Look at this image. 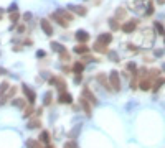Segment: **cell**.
Here are the masks:
<instances>
[{
  "mask_svg": "<svg viewBox=\"0 0 165 148\" xmlns=\"http://www.w3.org/2000/svg\"><path fill=\"white\" fill-rule=\"evenodd\" d=\"M81 97H84L87 102H89L91 105H97V97L93 94V91L91 89H87V87H84L83 89V94H81Z\"/></svg>",
  "mask_w": 165,
  "mask_h": 148,
  "instance_id": "3957f363",
  "label": "cell"
},
{
  "mask_svg": "<svg viewBox=\"0 0 165 148\" xmlns=\"http://www.w3.org/2000/svg\"><path fill=\"white\" fill-rule=\"evenodd\" d=\"M73 51H75L76 54H87V53H89V46H86V43H78L73 48Z\"/></svg>",
  "mask_w": 165,
  "mask_h": 148,
  "instance_id": "8fae6325",
  "label": "cell"
},
{
  "mask_svg": "<svg viewBox=\"0 0 165 148\" xmlns=\"http://www.w3.org/2000/svg\"><path fill=\"white\" fill-rule=\"evenodd\" d=\"M40 26H41V30L45 31V35H46V36H53V26H51V23L48 22L46 18L40 20Z\"/></svg>",
  "mask_w": 165,
  "mask_h": 148,
  "instance_id": "8992f818",
  "label": "cell"
},
{
  "mask_svg": "<svg viewBox=\"0 0 165 148\" xmlns=\"http://www.w3.org/2000/svg\"><path fill=\"white\" fill-rule=\"evenodd\" d=\"M68 10L73 12V13H76V15H79V17H86L87 15V8L83 7V5H69Z\"/></svg>",
  "mask_w": 165,
  "mask_h": 148,
  "instance_id": "277c9868",
  "label": "cell"
},
{
  "mask_svg": "<svg viewBox=\"0 0 165 148\" xmlns=\"http://www.w3.org/2000/svg\"><path fill=\"white\" fill-rule=\"evenodd\" d=\"M41 127V120H40V117H33V119H30L27 123V128H30V130H35V128H40Z\"/></svg>",
  "mask_w": 165,
  "mask_h": 148,
  "instance_id": "7c38bea8",
  "label": "cell"
},
{
  "mask_svg": "<svg viewBox=\"0 0 165 148\" xmlns=\"http://www.w3.org/2000/svg\"><path fill=\"white\" fill-rule=\"evenodd\" d=\"M18 18H20L18 12H13V13H10V22H12V25H15L17 22H18Z\"/></svg>",
  "mask_w": 165,
  "mask_h": 148,
  "instance_id": "d6a6232c",
  "label": "cell"
},
{
  "mask_svg": "<svg viewBox=\"0 0 165 148\" xmlns=\"http://www.w3.org/2000/svg\"><path fill=\"white\" fill-rule=\"evenodd\" d=\"M79 132H81V127L78 125V127H75V130H71V132L68 133V137H69L71 140H75L76 137H78V133H79Z\"/></svg>",
  "mask_w": 165,
  "mask_h": 148,
  "instance_id": "f1b7e54d",
  "label": "cell"
},
{
  "mask_svg": "<svg viewBox=\"0 0 165 148\" xmlns=\"http://www.w3.org/2000/svg\"><path fill=\"white\" fill-rule=\"evenodd\" d=\"M50 46H51V49H53L55 53H58V54H59V53H63V51H65V49H66V48L63 46L61 43H56V41H53V43H51Z\"/></svg>",
  "mask_w": 165,
  "mask_h": 148,
  "instance_id": "d4e9b609",
  "label": "cell"
},
{
  "mask_svg": "<svg viewBox=\"0 0 165 148\" xmlns=\"http://www.w3.org/2000/svg\"><path fill=\"white\" fill-rule=\"evenodd\" d=\"M73 81H75L76 86H79V84L83 82V74H75V79H73Z\"/></svg>",
  "mask_w": 165,
  "mask_h": 148,
  "instance_id": "e575fe53",
  "label": "cell"
},
{
  "mask_svg": "<svg viewBox=\"0 0 165 148\" xmlns=\"http://www.w3.org/2000/svg\"><path fill=\"white\" fill-rule=\"evenodd\" d=\"M58 102L59 104H73V96L69 92H61L58 96Z\"/></svg>",
  "mask_w": 165,
  "mask_h": 148,
  "instance_id": "30bf717a",
  "label": "cell"
},
{
  "mask_svg": "<svg viewBox=\"0 0 165 148\" xmlns=\"http://www.w3.org/2000/svg\"><path fill=\"white\" fill-rule=\"evenodd\" d=\"M65 148H79L78 143H76V140H69V142L65 143Z\"/></svg>",
  "mask_w": 165,
  "mask_h": 148,
  "instance_id": "836d02e7",
  "label": "cell"
},
{
  "mask_svg": "<svg viewBox=\"0 0 165 148\" xmlns=\"http://www.w3.org/2000/svg\"><path fill=\"white\" fill-rule=\"evenodd\" d=\"M97 41L107 46V45H109L111 41H112V35H111V33H101L99 36H97Z\"/></svg>",
  "mask_w": 165,
  "mask_h": 148,
  "instance_id": "9a60e30c",
  "label": "cell"
},
{
  "mask_svg": "<svg viewBox=\"0 0 165 148\" xmlns=\"http://www.w3.org/2000/svg\"><path fill=\"white\" fill-rule=\"evenodd\" d=\"M0 18H2V10H0Z\"/></svg>",
  "mask_w": 165,
  "mask_h": 148,
  "instance_id": "c3c4849f",
  "label": "cell"
},
{
  "mask_svg": "<svg viewBox=\"0 0 165 148\" xmlns=\"http://www.w3.org/2000/svg\"><path fill=\"white\" fill-rule=\"evenodd\" d=\"M18 31H20V33H23V31H25V26H23V25H22V26H18Z\"/></svg>",
  "mask_w": 165,
  "mask_h": 148,
  "instance_id": "f6af8a7d",
  "label": "cell"
},
{
  "mask_svg": "<svg viewBox=\"0 0 165 148\" xmlns=\"http://www.w3.org/2000/svg\"><path fill=\"white\" fill-rule=\"evenodd\" d=\"M10 89V84L8 81H3V82H0V97H3L7 94V91Z\"/></svg>",
  "mask_w": 165,
  "mask_h": 148,
  "instance_id": "cb8c5ba5",
  "label": "cell"
},
{
  "mask_svg": "<svg viewBox=\"0 0 165 148\" xmlns=\"http://www.w3.org/2000/svg\"><path fill=\"white\" fill-rule=\"evenodd\" d=\"M107 54H109V59H111V61H114V63L119 61V59H117V53H116V51H109Z\"/></svg>",
  "mask_w": 165,
  "mask_h": 148,
  "instance_id": "8d00e7d4",
  "label": "cell"
},
{
  "mask_svg": "<svg viewBox=\"0 0 165 148\" xmlns=\"http://www.w3.org/2000/svg\"><path fill=\"white\" fill-rule=\"evenodd\" d=\"M22 91H23V94H25V97H27L28 104H30V105H33L35 102H36V94H35V91L31 89L30 86H27V84H23V86H22Z\"/></svg>",
  "mask_w": 165,
  "mask_h": 148,
  "instance_id": "6da1fadb",
  "label": "cell"
},
{
  "mask_svg": "<svg viewBox=\"0 0 165 148\" xmlns=\"http://www.w3.org/2000/svg\"><path fill=\"white\" fill-rule=\"evenodd\" d=\"M162 71H163V72H165V64H163V66H162Z\"/></svg>",
  "mask_w": 165,
  "mask_h": 148,
  "instance_id": "7dc6e473",
  "label": "cell"
},
{
  "mask_svg": "<svg viewBox=\"0 0 165 148\" xmlns=\"http://www.w3.org/2000/svg\"><path fill=\"white\" fill-rule=\"evenodd\" d=\"M12 104H13V107H17V109H25L27 107V100H25V99H20V97L15 99Z\"/></svg>",
  "mask_w": 165,
  "mask_h": 148,
  "instance_id": "603a6c76",
  "label": "cell"
},
{
  "mask_svg": "<svg viewBox=\"0 0 165 148\" xmlns=\"http://www.w3.org/2000/svg\"><path fill=\"white\" fill-rule=\"evenodd\" d=\"M154 28H155V31H157L159 35H165V28H163V25H162V23L157 22L155 25H154Z\"/></svg>",
  "mask_w": 165,
  "mask_h": 148,
  "instance_id": "4dcf8cb0",
  "label": "cell"
},
{
  "mask_svg": "<svg viewBox=\"0 0 165 148\" xmlns=\"http://www.w3.org/2000/svg\"><path fill=\"white\" fill-rule=\"evenodd\" d=\"M59 59H61V61H69V59H71V56H69V53L65 49L63 53H59Z\"/></svg>",
  "mask_w": 165,
  "mask_h": 148,
  "instance_id": "1f68e13d",
  "label": "cell"
},
{
  "mask_svg": "<svg viewBox=\"0 0 165 148\" xmlns=\"http://www.w3.org/2000/svg\"><path fill=\"white\" fill-rule=\"evenodd\" d=\"M75 38L78 40V43H87L89 41V33L86 30H78L75 33Z\"/></svg>",
  "mask_w": 165,
  "mask_h": 148,
  "instance_id": "52a82bcc",
  "label": "cell"
},
{
  "mask_svg": "<svg viewBox=\"0 0 165 148\" xmlns=\"http://www.w3.org/2000/svg\"><path fill=\"white\" fill-rule=\"evenodd\" d=\"M154 13V3L149 2V7H147V12H145V17H150Z\"/></svg>",
  "mask_w": 165,
  "mask_h": 148,
  "instance_id": "d590c367",
  "label": "cell"
},
{
  "mask_svg": "<svg viewBox=\"0 0 165 148\" xmlns=\"http://www.w3.org/2000/svg\"><path fill=\"white\" fill-rule=\"evenodd\" d=\"M116 17H117V18H124V17H125V10L124 8L117 10V12H116Z\"/></svg>",
  "mask_w": 165,
  "mask_h": 148,
  "instance_id": "74e56055",
  "label": "cell"
},
{
  "mask_svg": "<svg viewBox=\"0 0 165 148\" xmlns=\"http://www.w3.org/2000/svg\"><path fill=\"white\" fill-rule=\"evenodd\" d=\"M93 51H96V53H101V54H107V46L106 45H103V43H99V41H96V43L93 45Z\"/></svg>",
  "mask_w": 165,
  "mask_h": 148,
  "instance_id": "5bb4252c",
  "label": "cell"
},
{
  "mask_svg": "<svg viewBox=\"0 0 165 148\" xmlns=\"http://www.w3.org/2000/svg\"><path fill=\"white\" fill-rule=\"evenodd\" d=\"M53 87H56L58 89V92L61 94V92H66V81H65V77H61V76H58V79H56V84Z\"/></svg>",
  "mask_w": 165,
  "mask_h": 148,
  "instance_id": "9c48e42d",
  "label": "cell"
},
{
  "mask_svg": "<svg viewBox=\"0 0 165 148\" xmlns=\"http://www.w3.org/2000/svg\"><path fill=\"white\" fill-rule=\"evenodd\" d=\"M109 84H111L112 91H121V77H119L117 71H111V74H109Z\"/></svg>",
  "mask_w": 165,
  "mask_h": 148,
  "instance_id": "7a4b0ae2",
  "label": "cell"
},
{
  "mask_svg": "<svg viewBox=\"0 0 165 148\" xmlns=\"http://www.w3.org/2000/svg\"><path fill=\"white\" fill-rule=\"evenodd\" d=\"M79 105L83 107V110H84V114H86V117H91V104L86 100L84 97L79 99Z\"/></svg>",
  "mask_w": 165,
  "mask_h": 148,
  "instance_id": "4fadbf2b",
  "label": "cell"
},
{
  "mask_svg": "<svg viewBox=\"0 0 165 148\" xmlns=\"http://www.w3.org/2000/svg\"><path fill=\"white\" fill-rule=\"evenodd\" d=\"M50 17H51V20H55V22L59 25V26H68V25H69V23L66 22L65 18H63V17H59V15H58V13H56V12H53V13H51Z\"/></svg>",
  "mask_w": 165,
  "mask_h": 148,
  "instance_id": "e0dca14e",
  "label": "cell"
},
{
  "mask_svg": "<svg viewBox=\"0 0 165 148\" xmlns=\"http://www.w3.org/2000/svg\"><path fill=\"white\" fill-rule=\"evenodd\" d=\"M33 114H35V109H33V105H30V104H28V107H25V109H23V117H25V119H30Z\"/></svg>",
  "mask_w": 165,
  "mask_h": 148,
  "instance_id": "484cf974",
  "label": "cell"
},
{
  "mask_svg": "<svg viewBox=\"0 0 165 148\" xmlns=\"http://www.w3.org/2000/svg\"><path fill=\"white\" fill-rule=\"evenodd\" d=\"M51 99H53V92L48 91V92L45 94V97H43V105H50L51 104Z\"/></svg>",
  "mask_w": 165,
  "mask_h": 148,
  "instance_id": "83f0119b",
  "label": "cell"
},
{
  "mask_svg": "<svg viewBox=\"0 0 165 148\" xmlns=\"http://www.w3.org/2000/svg\"><path fill=\"white\" fill-rule=\"evenodd\" d=\"M135 26H137V20H129V22H125L121 26V30L124 31V33H132V31L135 30Z\"/></svg>",
  "mask_w": 165,
  "mask_h": 148,
  "instance_id": "ba28073f",
  "label": "cell"
},
{
  "mask_svg": "<svg viewBox=\"0 0 165 148\" xmlns=\"http://www.w3.org/2000/svg\"><path fill=\"white\" fill-rule=\"evenodd\" d=\"M150 87H152V81L149 77H145V79H142L139 82V89H142V91H150Z\"/></svg>",
  "mask_w": 165,
  "mask_h": 148,
  "instance_id": "d6986e66",
  "label": "cell"
},
{
  "mask_svg": "<svg viewBox=\"0 0 165 148\" xmlns=\"http://www.w3.org/2000/svg\"><path fill=\"white\" fill-rule=\"evenodd\" d=\"M157 2H159V5H163V3H165V0H157Z\"/></svg>",
  "mask_w": 165,
  "mask_h": 148,
  "instance_id": "bcb514c9",
  "label": "cell"
},
{
  "mask_svg": "<svg viewBox=\"0 0 165 148\" xmlns=\"http://www.w3.org/2000/svg\"><path fill=\"white\" fill-rule=\"evenodd\" d=\"M40 140L41 143H45V145H50V132H46V130H43V132L40 133Z\"/></svg>",
  "mask_w": 165,
  "mask_h": 148,
  "instance_id": "7402d4cb",
  "label": "cell"
},
{
  "mask_svg": "<svg viewBox=\"0 0 165 148\" xmlns=\"http://www.w3.org/2000/svg\"><path fill=\"white\" fill-rule=\"evenodd\" d=\"M23 20H25V22L31 20V13H25V15H23Z\"/></svg>",
  "mask_w": 165,
  "mask_h": 148,
  "instance_id": "7bdbcfd3",
  "label": "cell"
},
{
  "mask_svg": "<svg viewBox=\"0 0 165 148\" xmlns=\"http://www.w3.org/2000/svg\"><path fill=\"white\" fill-rule=\"evenodd\" d=\"M13 51H17V53L22 51V46H13Z\"/></svg>",
  "mask_w": 165,
  "mask_h": 148,
  "instance_id": "ee69618b",
  "label": "cell"
},
{
  "mask_svg": "<svg viewBox=\"0 0 165 148\" xmlns=\"http://www.w3.org/2000/svg\"><path fill=\"white\" fill-rule=\"evenodd\" d=\"M165 84V77H160V79H155V82H154V92H157V91L160 89V87H162Z\"/></svg>",
  "mask_w": 165,
  "mask_h": 148,
  "instance_id": "4316f807",
  "label": "cell"
},
{
  "mask_svg": "<svg viewBox=\"0 0 165 148\" xmlns=\"http://www.w3.org/2000/svg\"><path fill=\"white\" fill-rule=\"evenodd\" d=\"M45 56H46V53H45V51H41V49H38V51H36V58H45Z\"/></svg>",
  "mask_w": 165,
  "mask_h": 148,
  "instance_id": "60d3db41",
  "label": "cell"
},
{
  "mask_svg": "<svg viewBox=\"0 0 165 148\" xmlns=\"http://www.w3.org/2000/svg\"><path fill=\"white\" fill-rule=\"evenodd\" d=\"M96 79H97V82L101 84V86H104L109 92H112V87H111V84H109V79L106 77V74L104 72H99V74H96Z\"/></svg>",
  "mask_w": 165,
  "mask_h": 148,
  "instance_id": "5b68a950",
  "label": "cell"
},
{
  "mask_svg": "<svg viewBox=\"0 0 165 148\" xmlns=\"http://www.w3.org/2000/svg\"><path fill=\"white\" fill-rule=\"evenodd\" d=\"M160 74H162V69L154 68V69H150V71H147V77H149L150 81H155V79H159Z\"/></svg>",
  "mask_w": 165,
  "mask_h": 148,
  "instance_id": "ac0fdd59",
  "label": "cell"
},
{
  "mask_svg": "<svg viewBox=\"0 0 165 148\" xmlns=\"http://www.w3.org/2000/svg\"><path fill=\"white\" fill-rule=\"evenodd\" d=\"M7 74H8V71L5 68H0V76H7Z\"/></svg>",
  "mask_w": 165,
  "mask_h": 148,
  "instance_id": "b9f144b4",
  "label": "cell"
},
{
  "mask_svg": "<svg viewBox=\"0 0 165 148\" xmlns=\"http://www.w3.org/2000/svg\"><path fill=\"white\" fill-rule=\"evenodd\" d=\"M83 71H84V63L76 61L75 64H73V72L75 74H83Z\"/></svg>",
  "mask_w": 165,
  "mask_h": 148,
  "instance_id": "ffe728a7",
  "label": "cell"
},
{
  "mask_svg": "<svg viewBox=\"0 0 165 148\" xmlns=\"http://www.w3.org/2000/svg\"><path fill=\"white\" fill-rule=\"evenodd\" d=\"M109 26H111L112 31H116V30H119V28H121V26H119V23H117V18H111L109 20Z\"/></svg>",
  "mask_w": 165,
  "mask_h": 148,
  "instance_id": "f546056e",
  "label": "cell"
},
{
  "mask_svg": "<svg viewBox=\"0 0 165 148\" xmlns=\"http://www.w3.org/2000/svg\"><path fill=\"white\" fill-rule=\"evenodd\" d=\"M25 146L27 148H40V140L36 138H28L25 142Z\"/></svg>",
  "mask_w": 165,
  "mask_h": 148,
  "instance_id": "44dd1931",
  "label": "cell"
},
{
  "mask_svg": "<svg viewBox=\"0 0 165 148\" xmlns=\"http://www.w3.org/2000/svg\"><path fill=\"white\" fill-rule=\"evenodd\" d=\"M127 69H129V71H135V69H137L135 63H129V64H127Z\"/></svg>",
  "mask_w": 165,
  "mask_h": 148,
  "instance_id": "ab89813d",
  "label": "cell"
},
{
  "mask_svg": "<svg viewBox=\"0 0 165 148\" xmlns=\"http://www.w3.org/2000/svg\"><path fill=\"white\" fill-rule=\"evenodd\" d=\"M56 13H58L59 17H63V18L66 20V22H73V15H71V12L69 10H65V8H59V10H56Z\"/></svg>",
  "mask_w": 165,
  "mask_h": 148,
  "instance_id": "2e32d148",
  "label": "cell"
},
{
  "mask_svg": "<svg viewBox=\"0 0 165 148\" xmlns=\"http://www.w3.org/2000/svg\"><path fill=\"white\" fill-rule=\"evenodd\" d=\"M17 8H18V7H17V3H12V5H10L7 10H8L10 13H13V12H17Z\"/></svg>",
  "mask_w": 165,
  "mask_h": 148,
  "instance_id": "f35d334b",
  "label": "cell"
}]
</instances>
